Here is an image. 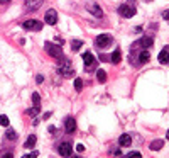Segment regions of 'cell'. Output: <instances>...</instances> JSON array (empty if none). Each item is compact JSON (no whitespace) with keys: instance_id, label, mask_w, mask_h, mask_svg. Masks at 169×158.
Returning a JSON list of instances; mask_svg holds the SVG:
<instances>
[{"instance_id":"cell-32","label":"cell","mask_w":169,"mask_h":158,"mask_svg":"<svg viewBox=\"0 0 169 158\" xmlns=\"http://www.w3.org/2000/svg\"><path fill=\"white\" fill-rule=\"evenodd\" d=\"M0 3H9V0H0Z\"/></svg>"},{"instance_id":"cell-6","label":"cell","mask_w":169,"mask_h":158,"mask_svg":"<svg viewBox=\"0 0 169 158\" xmlns=\"http://www.w3.org/2000/svg\"><path fill=\"white\" fill-rule=\"evenodd\" d=\"M57 151H59V155H61V156H64V158L71 156V151H73L71 143H69V141H64V143H61V144H59V148H57Z\"/></svg>"},{"instance_id":"cell-10","label":"cell","mask_w":169,"mask_h":158,"mask_svg":"<svg viewBox=\"0 0 169 158\" xmlns=\"http://www.w3.org/2000/svg\"><path fill=\"white\" fill-rule=\"evenodd\" d=\"M83 61H85L86 70H92V66L95 65V58H93V55H92V51H85V53H83Z\"/></svg>"},{"instance_id":"cell-16","label":"cell","mask_w":169,"mask_h":158,"mask_svg":"<svg viewBox=\"0 0 169 158\" xmlns=\"http://www.w3.org/2000/svg\"><path fill=\"white\" fill-rule=\"evenodd\" d=\"M36 141H37V136H34V134H31L27 138V141L24 143V148H27V150H31V148H34V144H36Z\"/></svg>"},{"instance_id":"cell-8","label":"cell","mask_w":169,"mask_h":158,"mask_svg":"<svg viewBox=\"0 0 169 158\" xmlns=\"http://www.w3.org/2000/svg\"><path fill=\"white\" fill-rule=\"evenodd\" d=\"M44 20H46V24H51V26H54V24L57 22V14H56V10L49 9V10L46 12V15H44Z\"/></svg>"},{"instance_id":"cell-22","label":"cell","mask_w":169,"mask_h":158,"mask_svg":"<svg viewBox=\"0 0 169 158\" xmlns=\"http://www.w3.org/2000/svg\"><path fill=\"white\" fill-rule=\"evenodd\" d=\"M32 102H34V106H36V107H39V104H41V97H39V94H32Z\"/></svg>"},{"instance_id":"cell-20","label":"cell","mask_w":169,"mask_h":158,"mask_svg":"<svg viewBox=\"0 0 169 158\" xmlns=\"http://www.w3.org/2000/svg\"><path fill=\"white\" fill-rule=\"evenodd\" d=\"M97 78H98V82H100V84H105V80H107L105 70H98V72H97Z\"/></svg>"},{"instance_id":"cell-30","label":"cell","mask_w":169,"mask_h":158,"mask_svg":"<svg viewBox=\"0 0 169 158\" xmlns=\"http://www.w3.org/2000/svg\"><path fill=\"white\" fill-rule=\"evenodd\" d=\"M2 158H14V155H12L10 151H7V153H3V156Z\"/></svg>"},{"instance_id":"cell-25","label":"cell","mask_w":169,"mask_h":158,"mask_svg":"<svg viewBox=\"0 0 169 158\" xmlns=\"http://www.w3.org/2000/svg\"><path fill=\"white\" fill-rule=\"evenodd\" d=\"M125 158H142V155H141L139 151H130V153H129V155H127Z\"/></svg>"},{"instance_id":"cell-29","label":"cell","mask_w":169,"mask_h":158,"mask_svg":"<svg viewBox=\"0 0 169 158\" xmlns=\"http://www.w3.org/2000/svg\"><path fill=\"white\" fill-rule=\"evenodd\" d=\"M76 151H78V153L85 151V146H83V144H78V146H76Z\"/></svg>"},{"instance_id":"cell-5","label":"cell","mask_w":169,"mask_h":158,"mask_svg":"<svg viewBox=\"0 0 169 158\" xmlns=\"http://www.w3.org/2000/svg\"><path fill=\"white\" fill-rule=\"evenodd\" d=\"M22 27L27 29V31H41V29H42V22L36 20V19H31V20H26V22L22 24Z\"/></svg>"},{"instance_id":"cell-7","label":"cell","mask_w":169,"mask_h":158,"mask_svg":"<svg viewBox=\"0 0 169 158\" xmlns=\"http://www.w3.org/2000/svg\"><path fill=\"white\" fill-rule=\"evenodd\" d=\"M86 10H88V12H92V14L95 15V17H98V19H100L102 15H103V12H102V9H100V7H98L95 2H90V3H86Z\"/></svg>"},{"instance_id":"cell-2","label":"cell","mask_w":169,"mask_h":158,"mask_svg":"<svg viewBox=\"0 0 169 158\" xmlns=\"http://www.w3.org/2000/svg\"><path fill=\"white\" fill-rule=\"evenodd\" d=\"M59 73L63 75L64 78H69V77H73V75H75V68H73L71 61H69V60H64V61H61V65H59Z\"/></svg>"},{"instance_id":"cell-13","label":"cell","mask_w":169,"mask_h":158,"mask_svg":"<svg viewBox=\"0 0 169 158\" xmlns=\"http://www.w3.org/2000/svg\"><path fill=\"white\" fill-rule=\"evenodd\" d=\"M118 144H120V146H130L132 144V136L130 134H122L120 138H118Z\"/></svg>"},{"instance_id":"cell-36","label":"cell","mask_w":169,"mask_h":158,"mask_svg":"<svg viewBox=\"0 0 169 158\" xmlns=\"http://www.w3.org/2000/svg\"><path fill=\"white\" fill-rule=\"evenodd\" d=\"M166 48H167V51H169V46H166Z\"/></svg>"},{"instance_id":"cell-4","label":"cell","mask_w":169,"mask_h":158,"mask_svg":"<svg viewBox=\"0 0 169 158\" xmlns=\"http://www.w3.org/2000/svg\"><path fill=\"white\" fill-rule=\"evenodd\" d=\"M46 51H47L52 58H56V60H61V58H63V49H61L59 44L46 43Z\"/></svg>"},{"instance_id":"cell-12","label":"cell","mask_w":169,"mask_h":158,"mask_svg":"<svg viewBox=\"0 0 169 158\" xmlns=\"http://www.w3.org/2000/svg\"><path fill=\"white\" fill-rule=\"evenodd\" d=\"M152 43H154V41H152V37L146 36V37H142V39H139L137 43L134 44V46H135V48H137V46H142V48H151V46H152Z\"/></svg>"},{"instance_id":"cell-17","label":"cell","mask_w":169,"mask_h":158,"mask_svg":"<svg viewBox=\"0 0 169 158\" xmlns=\"http://www.w3.org/2000/svg\"><path fill=\"white\" fill-rule=\"evenodd\" d=\"M151 60V55H149V51H141L139 53V63H147V61Z\"/></svg>"},{"instance_id":"cell-26","label":"cell","mask_w":169,"mask_h":158,"mask_svg":"<svg viewBox=\"0 0 169 158\" xmlns=\"http://www.w3.org/2000/svg\"><path fill=\"white\" fill-rule=\"evenodd\" d=\"M27 114H29V116H36V114H39V107H32V109H29V111H27Z\"/></svg>"},{"instance_id":"cell-19","label":"cell","mask_w":169,"mask_h":158,"mask_svg":"<svg viewBox=\"0 0 169 158\" xmlns=\"http://www.w3.org/2000/svg\"><path fill=\"white\" fill-rule=\"evenodd\" d=\"M81 46H83V41H80V39H73L71 41V49L73 51H78Z\"/></svg>"},{"instance_id":"cell-24","label":"cell","mask_w":169,"mask_h":158,"mask_svg":"<svg viewBox=\"0 0 169 158\" xmlns=\"http://www.w3.org/2000/svg\"><path fill=\"white\" fill-rule=\"evenodd\" d=\"M75 89L78 90V92H80V90L83 89V80H80V78H76V80H75Z\"/></svg>"},{"instance_id":"cell-21","label":"cell","mask_w":169,"mask_h":158,"mask_svg":"<svg viewBox=\"0 0 169 158\" xmlns=\"http://www.w3.org/2000/svg\"><path fill=\"white\" fill-rule=\"evenodd\" d=\"M5 136H7V139H12V141L17 139V133H15L14 129H9V131L5 133Z\"/></svg>"},{"instance_id":"cell-33","label":"cell","mask_w":169,"mask_h":158,"mask_svg":"<svg viewBox=\"0 0 169 158\" xmlns=\"http://www.w3.org/2000/svg\"><path fill=\"white\" fill-rule=\"evenodd\" d=\"M144 2H152V0H144Z\"/></svg>"},{"instance_id":"cell-23","label":"cell","mask_w":169,"mask_h":158,"mask_svg":"<svg viewBox=\"0 0 169 158\" xmlns=\"http://www.w3.org/2000/svg\"><path fill=\"white\" fill-rule=\"evenodd\" d=\"M0 126H9V117L7 116H0Z\"/></svg>"},{"instance_id":"cell-14","label":"cell","mask_w":169,"mask_h":158,"mask_svg":"<svg viewBox=\"0 0 169 158\" xmlns=\"http://www.w3.org/2000/svg\"><path fill=\"white\" fill-rule=\"evenodd\" d=\"M159 63L169 65V51H167V48H164L162 51L159 53Z\"/></svg>"},{"instance_id":"cell-3","label":"cell","mask_w":169,"mask_h":158,"mask_svg":"<svg viewBox=\"0 0 169 158\" xmlns=\"http://www.w3.org/2000/svg\"><path fill=\"white\" fill-rule=\"evenodd\" d=\"M118 14L122 15V17H125V19H130V17H134L135 15V7L132 5V3H123V5L118 7Z\"/></svg>"},{"instance_id":"cell-28","label":"cell","mask_w":169,"mask_h":158,"mask_svg":"<svg viewBox=\"0 0 169 158\" xmlns=\"http://www.w3.org/2000/svg\"><path fill=\"white\" fill-rule=\"evenodd\" d=\"M42 80H44L42 75H37V77H36V82H37V84H42Z\"/></svg>"},{"instance_id":"cell-34","label":"cell","mask_w":169,"mask_h":158,"mask_svg":"<svg viewBox=\"0 0 169 158\" xmlns=\"http://www.w3.org/2000/svg\"><path fill=\"white\" fill-rule=\"evenodd\" d=\"M166 136H167V139H169V131H167V134H166Z\"/></svg>"},{"instance_id":"cell-35","label":"cell","mask_w":169,"mask_h":158,"mask_svg":"<svg viewBox=\"0 0 169 158\" xmlns=\"http://www.w3.org/2000/svg\"><path fill=\"white\" fill-rule=\"evenodd\" d=\"M73 158H80V156H73Z\"/></svg>"},{"instance_id":"cell-1","label":"cell","mask_w":169,"mask_h":158,"mask_svg":"<svg viewBox=\"0 0 169 158\" xmlns=\"http://www.w3.org/2000/svg\"><path fill=\"white\" fill-rule=\"evenodd\" d=\"M112 44H113V37L110 34H100L95 39V46L100 48V49H107V48L112 46Z\"/></svg>"},{"instance_id":"cell-9","label":"cell","mask_w":169,"mask_h":158,"mask_svg":"<svg viewBox=\"0 0 169 158\" xmlns=\"http://www.w3.org/2000/svg\"><path fill=\"white\" fill-rule=\"evenodd\" d=\"M42 2L44 0H26V9L29 12H34V10H37L41 5H42Z\"/></svg>"},{"instance_id":"cell-15","label":"cell","mask_w":169,"mask_h":158,"mask_svg":"<svg viewBox=\"0 0 169 158\" xmlns=\"http://www.w3.org/2000/svg\"><path fill=\"white\" fill-rule=\"evenodd\" d=\"M110 61H112L113 65H118L122 61V53H120V49H115V51L112 53V56H110Z\"/></svg>"},{"instance_id":"cell-18","label":"cell","mask_w":169,"mask_h":158,"mask_svg":"<svg viewBox=\"0 0 169 158\" xmlns=\"http://www.w3.org/2000/svg\"><path fill=\"white\" fill-rule=\"evenodd\" d=\"M164 146V141L162 139H154V141H152V143H151V150H154V151H157V150H161V148H162Z\"/></svg>"},{"instance_id":"cell-31","label":"cell","mask_w":169,"mask_h":158,"mask_svg":"<svg viewBox=\"0 0 169 158\" xmlns=\"http://www.w3.org/2000/svg\"><path fill=\"white\" fill-rule=\"evenodd\" d=\"M162 17L166 19V20H169V10H164L162 12Z\"/></svg>"},{"instance_id":"cell-27","label":"cell","mask_w":169,"mask_h":158,"mask_svg":"<svg viewBox=\"0 0 169 158\" xmlns=\"http://www.w3.org/2000/svg\"><path fill=\"white\" fill-rule=\"evenodd\" d=\"M39 156V151H32V153H29V155H24L22 158H37Z\"/></svg>"},{"instance_id":"cell-11","label":"cell","mask_w":169,"mask_h":158,"mask_svg":"<svg viewBox=\"0 0 169 158\" xmlns=\"http://www.w3.org/2000/svg\"><path fill=\"white\" fill-rule=\"evenodd\" d=\"M64 129H66V133H75L76 131V121L73 117H68L64 121Z\"/></svg>"}]
</instances>
